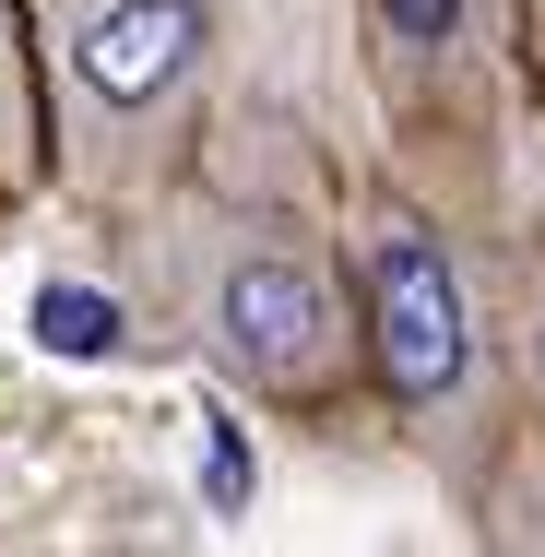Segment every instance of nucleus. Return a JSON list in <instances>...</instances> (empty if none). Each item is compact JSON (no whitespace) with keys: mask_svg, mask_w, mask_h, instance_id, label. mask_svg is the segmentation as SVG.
<instances>
[{"mask_svg":"<svg viewBox=\"0 0 545 557\" xmlns=\"http://www.w3.org/2000/svg\"><path fill=\"white\" fill-rule=\"evenodd\" d=\"M131 237L154 261V297H166L178 344L214 368L225 392H249L261 416L321 428L356 392H380L344 225L321 237L309 214H273V202L225 190L214 166H190L154 214H131Z\"/></svg>","mask_w":545,"mask_h":557,"instance_id":"1","label":"nucleus"},{"mask_svg":"<svg viewBox=\"0 0 545 557\" xmlns=\"http://www.w3.org/2000/svg\"><path fill=\"white\" fill-rule=\"evenodd\" d=\"M36 72H48V143L60 190L84 214H154L214 131V48L225 0H24Z\"/></svg>","mask_w":545,"mask_h":557,"instance_id":"2","label":"nucleus"},{"mask_svg":"<svg viewBox=\"0 0 545 557\" xmlns=\"http://www.w3.org/2000/svg\"><path fill=\"white\" fill-rule=\"evenodd\" d=\"M344 261H356V297H368V368H380V404L392 428L428 450L450 486H474L510 416H522V380H510V333H498V297L462 273L450 225L404 190H344Z\"/></svg>","mask_w":545,"mask_h":557,"instance_id":"3","label":"nucleus"},{"mask_svg":"<svg viewBox=\"0 0 545 557\" xmlns=\"http://www.w3.org/2000/svg\"><path fill=\"white\" fill-rule=\"evenodd\" d=\"M498 0H356V60L368 96L404 143H462L486 154V96H498Z\"/></svg>","mask_w":545,"mask_h":557,"instance_id":"4","label":"nucleus"},{"mask_svg":"<svg viewBox=\"0 0 545 557\" xmlns=\"http://www.w3.org/2000/svg\"><path fill=\"white\" fill-rule=\"evenodd\" d=\"M60 178V143H48V72H36V24L24 0H0V214L36 202Z\"/></svg>","mask_w":545,"mask_h":557,"instance_id":"5","label":"nucleus"},{"mask_svg":"<svg viewBox=\"0 0 545 557\" xmlns=\"http://www.w3.org/2000/svg\"><path fill=\"white\" fill-rule=\"evenodd\" d=\"M462 510H474V534L498 557H522V546H545V416L522 404L510 416V440H498V462L462 486Z\"/></svg>","mask_w":545,"mask_h":557,"instance_id":"6","label":"nucleus"},{"mask_svg":"<svg viewBox=\"0 0 545 557\" xmlns=\"http://www.w3.org/2000/svg\"><path fill=\"white\" fill-rule=\"evenodd\" d=\"M498 333H510V380H522V404L545 416V202L510 225V261H498Z\"/></svg>","mask_w":545,"mask_h":557,"instance_id":"7","label":"nucleus"},{"mask_svg":"<svg viewBox=\"0 0 545 557\" xmlns=\"http://www.w3.org/2000/svg\"><path fill=\"white\" fill-rule=\"evenodd\" d=\"M36 333H48V356H108L119 344V321H108V297H36Z\"/></svg>","mask_w":545,"mask_h":557,"instance_id":"8","label":"nucleus"}]
</instances>
